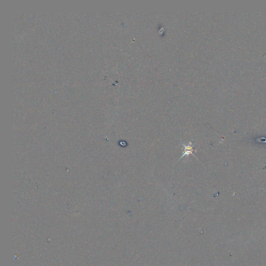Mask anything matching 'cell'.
<instances>
[{"label":"cell","instance_id":"6da1fadb","mask_svg":"<svg viewBox=\"0 0 266 266\" xmlns=\"http://www.w3.org/2000/svg\"><path fill=\"white\" fill-rule=\"evenodd\" d=\"M182 145L183 147V154L182 155V156L181 157V159L183 158V156H185V155H192L194 157H196L195 155L193 154V151H196V150H194L193 149L194 145H193V143H191V142H189V143H188V144L187 145L183 144H182Z\"/></svg>","mask_w":266,"mask_h":266}]
</instances>
